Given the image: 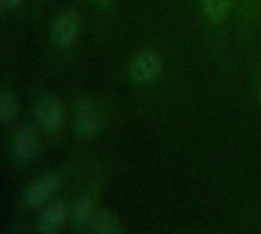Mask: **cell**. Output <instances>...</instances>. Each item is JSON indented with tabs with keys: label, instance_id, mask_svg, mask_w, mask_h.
Segmentation results:
<instances>
[{
	"label": "cell",
	"instance_id": "obj_13",
	"mask_svg": "<svg viewBox=\"0 0 261 234\" xmlns=\"http://www.w3.org/2000/svg\"><path fill=\"white\" fill-rule=\"evenodd\" d=\"M96 3H99V5H102V6H106L107 3H109V0H95Z\"/></svg>",
	"mask_w": 261,
	"mask_h": 234
},
{
	"label": "cell",
	"instance_id": "obj_12",
	"mask_svg": "<svg viewBox=\"0 0 261 234\" xmlns=\"http://www.w3.org/2000/svg\"><path fill=\"white\" fill-rule=\"evenodd\" d=\"M20 3V0H2V5L5 8H15Z\"/></svg>",
	"mask_w": 261,
	"mask_h": 234
},
{
	"label": "cell",
	"instance_id": "obj_5",
	"mask_svg": "<svg viewBox=\"0 0 261 234\" xmlns=\"http://www.w3.org/2000/svg\"><path fill=\"white\" fill-rule=\"evenodd\" d=\"M38 150H40V133L37 127L34 124L23 126L17 132L12 141V153L15 155V158L21 161H28L37 156Z\"/></svg>",
	"mask_w": 261,
	"mask_h": 234
},
{
	"label": "cell",
	"instance_id": "obj_14",
	"mask_svg": "<svg viewBox=\"0 0 261 234\" xmlns=\"http://www.w3.org/2000/svg\"><path fill=\"white\" fill-rule=\"evenodd\" d=\"M90 234H99V233H95V231H92V233H90Z\"/></svg>",
	"mask_w": 261,
	"mask_h": 234
},
{
	"label": "cell",
	"instance_id": "obj_9",
	"mask_svg": "<svg viewBox=\"0 0 261 234\" xmlns=\"http://www.w3.org/2000/svg\"><path fill=\"white\" fill-rule=\"evenodd\" d=\"M92 231L99 234H122V225L119 219L109 212H95L90 221Z\"/></svg>",
	"mask_w": 261,
	"mask_h": 234
},
{
	"label": "cell",
	"instance_id": "obj_4",
	"mask_svg": "<svg viewBox=\"0 0 261 234\" xmlns=\"http://www.w3.org/2000/svg\"><path fill=\"white\" fill-rule=\"evenodd\" d=\"M80 28V15L75 9L64 11L52 26V40L57 46L66 48L73 43Z\"/></svg>",
	"mask_w": 261,
	"mask_h": 234
},
{
	"label": "cell",
	"instance_id": "obj_3",
	"mask_svg": "<svg viewBox=\"0 0 261 234\" xmlns=\"http://www.w3.org/2000/svg\"><path fill=\"white\" fill-rule=\"evenodd\" d=\"M60 185V178L55 173H46L40 176L24 193V202L29 207H41L43 204L49 202L52 196L57 193Z\"/></svg>",
	"mask_w": 261,
	"mask_h": 234
},
{
	"label": "cell",
	"instance_id": "obj_7",
	"mask_svg": "<svg viewBox=\"0 0 261 234\" xmlns=\"http://www.w3.org/2000/svg\"><path fill=\"white\" fill-rule=\"evenodd\" d=\"M66 205L63 202H50L38 222V230L41 234H58L66 222Z\"/></svg>",
	"mask_w": 261,
	"mask_h": 234
},
{
	"label": "cell",
	"instance_id": "obj_11",
	"mask_svg": "<svg viewBox=\"0 0 261 234\" xmlns=\"http://www.w3.org/2000/svg\"><path fill=\"white\" fill-rule=\"evenodd\" d=\"M18 113V103L11 92H3L0 95V118L5 123L12 121Z\"/></svg>",
	"mask_w": 261,
	"mask_h": 234
},
{
	"label": "cell",
	"instance_id": "obj_8",
	"mask_svg": "<svg viewBox=\"0 0 261 234\" xmlns=\"http://www.w3.org/2000/svg\"><path fill=\"white\" fill-rule=\"evenodd\" d=\"M93 215H95V195L93 193L81 195L72 207V222L75 224L76 228H84L86 225H90Z\"/></svg>",
	"mask_w": 261,
	"mask_h": 234
},
{
	"label": "cell",
	"instance_id": "obj_2",
	"mask_svg": "<svg viewBox=\"0 0 261 234\" xmlns=\"http://www.w3.org/2000/svg\"><path fill=\"white\" fill-rule=\"evenodd\" d=\"M162 71V63L159 57L151 51H142L139 52L132 64H130V75L136 83L145 84L154 81Z\"/></svg>",
	"mask_w": 261,
	"mask_h": 234
},
{
	"label": "cell",
	"instance_id": "obj_1",
	"mask_svg": "<svg viewBox=\"0 0 261 234\" xmlns=\"http://www.w3.org/2000/svg\"><path fill=\"white\" fill-rule=\"evenodd\" d=\"M34 110L43 129H46L47 132H57L60 129L63 123V116H64V109L57 97L49 95V93L41 95L35 101Z\"/></svg>",
	"mask_w": 261,
	"mask_h": 234
},
{
	"label": "cell",
	"instance_id": "obj_6",
	"mask_svg": "<svg viewBox=\"0 0 261 234\" xmlns=\"http://www.w3.org/2000/svg\"><path fill=\"white\" fill-rule=\"evenodd\" d=\"M75 129L84 138H90L98 132L99 115L92 101H81L78 104L75 113Z\"/></svg>",
	"mask_w": 261,
	"mask_h": 234
},
{
	"label": "cell",
	"instance_id": "obj_10",
	"mask_svg": "<svg viewBox=\"0 0 261 234\" xmlns=\"http://www.w3.org/2000/svg\"><path fill=\"white\" fill-rule=\"evenodd\" d=\"M232 0H203L205 15L213 23H222L229 14Z\"/></svg>",
	"mask_w": 261,
	"mask_h": 234
}]
</instances>
